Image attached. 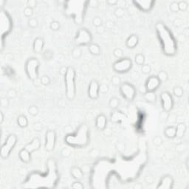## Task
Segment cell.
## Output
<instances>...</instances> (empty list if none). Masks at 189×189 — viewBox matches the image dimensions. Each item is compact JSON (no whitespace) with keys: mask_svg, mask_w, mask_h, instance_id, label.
<instances>
[{"mask_svg":"<svg viewBox=\"0 0 189 189\" xmlns=\"http://www.w3.org/2000/svg\"><path fill=\"white\" fill-rule=\"evenodd\" d=\"M155 29L164 54L168 56L175 55L177 52V44L169 28L163 22H158L155 24Z\"/></svg>","mask_w":189,"mask_h":189,"instance_id":"cell-1","label":"cell"},{"mask_svg":"<svg viewBox=\"0 0 189 189\" xmlns=\"http://www.w3.org/2000/svg\"><path fill=\"white\" fill-rule=\"evenodd\" d=\"M66 85V96L69 101H73L76 95V70L72 67H68L67 72L64 76Z\"/></svg>","mask_w":189,"mask_h":189,"instance_id":"cell-2","label":"cell"},{"mask_svg":"<svg viewBox=\"0 0 189 189\" xmlns=\"http://www.w3.org/2000/svg\"><path fill=\"white\" fill-rule=\"evenodd\" d=\"M39 61L36 58H30L25 63V72L28 78L31 81H36L38 78V68H39Z\"/></svg>","mask_w":189,"mask_h":189,"instance_id":"cell-3","label":"cell"},{"mask_svg":"<svg viewBox=\"0 0 189 189\" xmlns=\"http://www.w3.org/2000/svg\"><path fill=\"white\" fill-rule=\"evenodd\" d=\"M17 137L16 134H9L6 140H5V143L2 145L1 151H0V155H1V157L2 159L8 158L11 151H13V149L17 143Z\"/></svg>","mask_w":189,"mask_h":189,"instance_id":"cell-4","label":"cell"},{"mask_svg":"<svg viewBox=\"0 0 189 189\" xmlns=\"http://www.w3.org/2000/svg\"><path fill=\"white\" fill-rule=\"evenodd\" d=\"M92 36L86 28H80L74 38V43L77 47L89 45L92 43Z\"/></svg>","mask_w":189,"mask_h":189,"instance_id":"cell-5","label":"cell"},{"mask_svg":"<svg viewBox=\"0 0 189 189\" xmlns=\"http://www.w3.org/2000/svg\"><path fill=\"white\" fill-rule=\"evenodd\" d=\"M132 67V61L129 58H122L115 61L112 65V68L116 72L124 73L127 72Z\"/></svg>","mask_w":189,"mask_h":189,"instance_id":"cell-6","label":"cell"},{"mask_svg":"<svg viewBox=\"0 0 189 189\" xmlns=\"http://www.w3.org/2000/svg\"><path fill=\"white\" fill-rule=\"evenodd\" d=\"M120 88V92L123 97L127 101H132L136 95V89L132 84H131L128 82L122 83L120 86H119Z\"/></svg>","mask_w":189,"mask_h":189,"instance_id":"cell-7","label":"cell"},{"mask_svg":"<svg viewBox=\"0 0 189 189\" xmlns=\"http://www.w3.org/2000/svg\"><path fill=\"white\" fill-rule=\"evenodd\" d=\"M160 100H161L162 107L164 112H171L174 107V99L170 92L164 91L160 94Z\"/></svg>","mask_w":189,"mask_h":189,"instance_id":"cell-8","label":"cell"},{"mask_svg":"<svg viewBox=\"0 0 189 189\" xmlns=\"http://www.w3.org/2000/svg\"><path fill=\"white\" fill-rule=\"evenodd\" d=\"M56 143V133L53 130H48L45 135V148L47 151L50 152L55 148Z\"/></svg>","mask_w":189,"mask_h":189,"instance_id":"cell-9","label":"cell"},{"mask_svg":"<svg viewBox=\"0 0 189 189\" xmlns=\"http://www.w3.org/2000/svg\"><path fill=\"white\" fill-rule=\"evenodd\" d=\"M161 82L158 79L157 76H150L148 79L146 80V84H145V88L146 91L155 92L159 88L160 86Z\"/></svg>","mask_w":189,"mask_h":189,"instance_id":"cell-10","label":"cell"},{"mask_svg":"<svg viewBox=\"0 0 189 189\" xmlns=\"http://www.w3.org/2000/svg\"><path fill=\"white\" fill-rule=\"evenodd\" d=\"M100 84L96 80H92L90 81L88 87V95L91 99L95 100L99 96Z\"/></svg>","mask_w":189,"mask_h":189,"instance_id":"cell-11","label":"cell"},{"mask_svg":"<svg viewBox=\"0 0 189 189\" xmlns=\"http://www.w3.org/2000/svg\"><path fill=\"white\" fill-rule=\"evenodd\" d=\"M174 179L173 177L169 174H165L162 177L159 185L157 186V189H171L173 188Z\"/></svg>","mask_w":189,"mask_h":189,"instance_id":"cell-12","label":"cell"},{"mask_svg":"<svg viewBox=\"0 0 189 189\" xmlns=\"http://www.w3.org/2000/svg\"><path fill=\"white\" fill-rule=\"evenodd\" d=\"M133 4L138 7H139L141 10L144 12H148L151 10L155 5V2L151 0H142V1H133Z\"/></svg>","mask_w":189,"mask_h":189,"instance_id":"cell-13","label":"cell"},{"mask_svg":"<svg viewBox=\"0 0 189 189\" xmlns=\"http://www.w3.org/2000/svg\"><path fill=\"white\" fill-rule=\"evenodd\" d=\"M40 147H41V140L38 138H35L30 143H28L24 146V148L28 150L30 153H32L36 151H38Z\"/></svg>","mask_w":189,"mask_h":189,"instance_id":"cell-14","label":"cell"},{"mask_svg":"<svg viewBox=\"0 0 189 189\" xmlns=\"http://www.w3.org/2000/svg\"><path fill=\"white\" fill-rule=\"evenodd\" d=\"M107 125V117L103 114L98 115L95 119V126L98 130L103 131L106 129Z\"/></svg>","mask_w":189,"mask_h":189,"instance_id":"cell-15","label":"cell"},{"mask_svg":"<svg viewBox=\"0 0 189 189\" xmlns=\"http://www.w3.org/2000/svg\"><path fill=\"white\" fill-rule=\"evenodd\" d=\"M45 46V41L41 37H37L33 41V48L36 53H41Z\"/></svg>","mask_w":189,"mask_h":189,"instance_id":"cell-16","label":"cell"},{"mask_svg":"<svg viewBox=\"0 0 189 189\" xmlns=\"http://www.w3.org/2000/svg\"><path fill=\"white\" fill-rule=\"evenodd\" d=\"M139 42V38L138 36L135 34H132L129 36L126 41V45L128 48L132 49L134 48Z\"/></svg>","mask_w":189,"mask_h":189,"instance_id":"cell-17","label":"cell"},{"mask_svg":"<svg viewBox=\"0 0 189 189\" xmlns=\"http://www.w3.org/2000/svg\"><path fill=\"white\" fill-rule=\"evenodd\" d=\"M70 174L72 178L76 180H81L83 179V177H84V173H83L82 169L78 166L72 167V169H70Z\"/></svg>","mask_w":189,"mask_h":189,"instance_id":"cell-18","label":"cell"},{"mask_svg":"<svg viewBox=\"0 0 189 189\" xmlns=\"http://www.w3.org/2000/svg\"><path fill=\"white\" fill-rule=\"evenodd\" d=\"M19 157L22 160V162L24 163H28L31 160V153H30L28 150L24 148L19 151Z\"/></svg>","mask_w":189,"mask_h":189,"instance_id":"cell-19","label":"cell"},{"mask_svg":"<svg viewBox=\"0 0 189 189\" xmlns=\"http://www.w3.org/2000/svg\"><path fill=\"white\" fill-rule=\"evenodd\" d=\"M176 137L177 138H182L185 135L187 130V126L184 123H180L176 126Z\"/></svg>","mask_w":189,"mask_h":189,"instance_id":"cell-20","label":"cell"},{"mask_svg":"<svg viewBox=\"0 0 189 189\" xmlns=\"http://www.w3.org/2000/svg\"><path fill=\"white\" fill-rule=\"evenodd\" d=\"M164 134L169 139H173L176 137V128L173 126H169L164 130Z\"/></svg>","mask_w":189,"mask_h":189,"instance_id":"cell-21","label":"cell"},{"mask_svg":"<svg viewBox=\"0 0 189 189\" xmlns=\"http://www.w3.org/2000/svg\"><path fill=\"white\" fill-rule=\"evenodd\" d=\"M88 50L93 55H99L101 54V47L99 45L92 42L88 45Z\"/></svg>","mask_w":189,"mask_h":189,"instance_id":"cell-22","label":"cell"},{"mask_svg":"<svg viewBox=\"0 0 189 189\" xmlns=\"http://www.w3.org/2000/svg\"><path fill=\"white\" fill-rule=\"evenodd\" d=\"M143 98L148 103H155L157 101V95L155 92L146 91L143 94Z\"/></svg>","mask_w":189,"mask_h":189,"instance_id":"cell-23","label":"cell"},{"mask_svg":"<svg viewBox=\"0 0 189 189\" xmlns=\"http://www.w3.org/2000/svg\"><path fill=\"white\" fill-rule=\"evenodd\" d=\"M126 117L124 114H123L121 112H117V111H115L111 115V120L113 122H120L121 120H124Z\"/></svg>","mask_w":189,"mask_h":189,"instance_id":"cell-24","label":"cell"},{"mask_svg":"<svg viewBox=\"0 0 189 189\" xmlns=\"http://www.w3.org/2000/svg\"><path fill=\"white\" fill-rule=\"evenodd\" d=\"M17 124L19 127L26 128L28 126V119L27 118L25 115H20L17 117Z\"/></svg>","mask_w":189,"mask_h":189,"instance_id":"cell-25","label":"cell"},{"mask_svg":"<svg viewBox=\"0 0 189 189\" xmlns=\"http://www.w3.org/2000/svg\"><path fill=\"white\" fill-rule=\"evenodd\" d=\"M119 105H120V100L116 97H113L110 99L109 103V106L112 110H116L118 108Z\"/></svg>","mask_w":189,"mask_h":189,"instance_id":"cell-26","label":"cell"},{"mask_svg":"<svg viewBox=\"0 0 189 189\" xmlns=\"http://www.w3.org/2000/svg\"><path fill=\"white\" fill-rule=\"evenodd\" d=\"M145 61H146V59H145L144 55L142 53L137 54L134 57V61L138 65L142 66L143 64H144Z\"/></svg>","mask_w":189,"mask_h":189,"instance_id":"cell-27","label":"cell"},{"mask_svg":"<svg viewBox=\"0 0 189 189\" xmlns=\"http://www.w3.org/2000/svg\"><path fill=\"white\" fill-rule=\"evenodd\" d=\"M72 55L75 59H80L82 55V50L80 48V47H76L72 50Z\"/></svg>","mask_w":189,"mask_h":189,"instance_id":"cell-28","label":"cell"},{"mask_svg":"<svg viewBox=\"0 0 189 189\" xmlns=\"http://www.w3.org/2000/svg\"><path fill=\"white\" fill-rule=\"evenodd\" d=\"M157 77L158 78V79L160 80V81L161 83H164L165 81H167L168 78H169V76H168V73H167L165 71L161 70L158 72V74L157 76Z\"/></svg>","mask_w":189,"mask_h":189,"instance_id":"cell-29","label":"cell"},{"mask_svg":"<svg viewBox=\"0 0 189 189\" xmlns=\"http://www.w3.org/2000/svg\"><path fill=\"white\" fill-rule=\"evenodd\" d=\"M173 94L175 95L177 98H181L184 94V90L181 86H177L174 88L173 90Z\"/></svg>","mask_w":189,"mask_h":189,"instance_id":"cell-30","label":"cell"},{"mask_svg":"<svg viewBox=\"0 0 189 189\" xmlns=\"http://www.w3.org/2000/svg\"><path fill=\"white\" fill-rule=\"evenodd\" d=\"M114 14L117 18H122L125 15V10L122 7H117L114 11Z\"/></svg>","mask_w":189,"mask_h":189,"instance_id":"cell-31","label":"cell"},{"mask_svg":"<svg viewBox=\"0 0 189 189\" xmlns=\"http://www.w3.org/2000/svg\"><path fill=\"white\" fill-rule=\"evenodd\" d=\"M38 112H39V109H38V107H36L35 105L30 106L28 108V113L32 116H36L38 114Z\"/></svg>","mask_w":189,"mask_h":189,"instance_id":"cell-32","label":"cell"},{"mask_svg":"<svg viewBox=\"0 0 189 189\" xmlns=\"http://www.w3.org/2000/svg\"><path fill=\"white\" fill-rule=\"evenodd\" d=\"M140 70L142 72V73H143L144 75H148L149 74L151 71V67L149 64H144L141 66Z\"/></svg>","mask_w":189,"mask_h":189,"instance_id":"cell-33","label":"cell"},{"mask_svg":"<svg viewBox=\"0 0 189 189\" xmlns=\"http://www.w3.org/2000/svg\"><path fill=\"white\" fill-rule=\"evenodd\" d=\"M28 25H29L30 28H33V29L37 28L38 26V20H37V19L33 17L29 19V21H28Z\"/></svg>","mask_w":189,"mask_h":189,"instance_id":"cell-34","label":"cell"},{"mask_svg":"<svg viewBox=\"0 0 189 189\" xmlns=\"http://www.w3.org/2000/svg\"><path fill=\"white\" fill-rule=\"evenodd\" d=\"M113 55L114 56H115V58H117V59H122V58H124V51H123L122 49L116 48L114 50Z\"/></svg>","mask_w":189,"mask_h":189,"instance_id":"cell-35","label":"cell"},{"mask_svg":"<svg viewBox=\"0 0 189 189\" xmlns=\"http://www.w3.org/2000/svg\"><path fill=\"white\" fill-rule=\"evenodd\" d=\"M50 29L52 30H53V31L59 30L60 29V28H61L60 22H58V21H55V20L53 21V22L50 23Z\"/></svg>","mask_w":189,"mask_h":189,"instance_id":"cell-36","label":"cell"},{"mask_svg":"<svg viewBox=\"0 0 189 189\" xmlns=\"http://www.w3.org/2000/svg\"><path fill=\"white\" fill-rule=\"evenodd\" d=\"M24 15L26 17L29 18V19H30V18H32V16H33V9L32 8V7H26L24 9Z\"/></svg>","mask_w":189,"mask_h":189,"instance_id":"cell-37","label":"cell"},{"mask_svg":"<svg viewBox=\"0 0 189 189\" xmlns=\"http://www.w3.org/2000/svg\"><path fill=\"white\" fill-rule=\"evenodd\" d=\"M40 82L44 86H47L50 84L51 80H50V78L48 76H41V78H40Z\"/></svg>","mask_w":189,"mask_h":189,"instance_id":"cell-38","label":"cell"},{"mask_svg":"<svg viewBox=\"0 0 189 189\" xmlns=\"http://www.w3.org/2000/svg\"><path fill=\"white\" fill-rule=\"evenodd\" d=\"M111 82H112V84L115 86H120V84H122V81H121L120 78L118 77V76H115L112 78V79H111Z\"/></svg>","mask_w":189,"mask_h":189,"instance_id":"cell-39","label":"cell"},{"mask_svg":"<svg viewBox=\"0 0 189 189\" xmlns=\"http://www.w3.org/2000/svg\"><path fill=\"white\" fill-rule=\"evenodd\" d=\"M177 3H178L179 10H180V11H183V12H184V11H186L188 9V3L186 1H180V2H178Z\"/></svg>","mask_w":189,"mask_h":189,"instance_id":"cell-40","label":"cell"},{"mask_svg":"<svg viewBox=\"0 0 189 189\" xmlns=\"http://www.w3.org/2000/svg\"><path fill=\"white\" fill-rule=\"evenodd\" d=\"M92 24L95 27L98 28V27L103 25V22H102V19L99 16H95L92 19Z\"/></svg>","mask_w":189,"mask_h":189,"instance_id":"cell-41","label":"cell"},{"mask_svg":"<svg viewBox=\"0 0 189 189\" xmlns=\"http://www.w3.org/2000/svg\"><path fill=\"white\" fill-rule=\"evenodd\" d=\"M71 155V150L69 148H63L61 151V155L64 158H67V157H69Z\"/></svg>","mask_w":189,"mask_h":189,"instance_id":"cell-42","label":"cell"},{"mask_svg":"<svg viewBox=\"0 0 189 189\" xmlns=\"http://www.w3.org/2000/svg\"><path fill=\"white\" fill-rule=\"evenodd\" d=\"M72 188L73 189H83L84 188V185L80 182L79 180H76V182H74L71 186Z\"/></svg>","mask_w":189,"mask_h":189,"instance_id":"cell-43","label":"cell"},{"mask_svg":"<svg viewBox=\"0 0 189 189\" xmlns=\"http://www.w3.org/2000/svg\"><path fill=\"white\" fill-rule=\"evenodd\" d=\"M17 95V92L14 89H10L7 92V97L9 98H14Z\"/></svg>","mask_w":189,"mask_h":189,"instance_id":"cell-44","label":"cell"},{"mask_svg":"<svg viewBox=\"0 0 189 189\" xmlns=\"http://www.w3.org/2000/svg\"><path fill=\"white\" fill-rule=\"evenodd\" d=\"M163 143V139L160 138V136H155L153 138V144L156 146H161Z\"/></svg>","mask_w":189,"mask_h":189,"instance_id":"cell-45","label":"cell"},{"mask_svg":"<svg viewBox=\"0 0 189 189\" xmlns=\"http://www.w3.org/2000/svg\"><path fill=\"white\" fill-rule=\"evenodd\" d=\"M170 10L174 13H177L179 11V7H178V3H177V2H173L171 3Z\"/></svg>","mask_w":189,"mask_h":189,"instance_id":"cell-46","label":"cell"},{"mask_svg":"<svg viewBox=\"0 0 189 189\" xmlns=\"http://www.w3.org/2000/svg\"><path fill=\"white\" fill-rule=\"evenodd\" d=\"M43 56L46 60H50L53 57V53L50 50H47L45 52Z\"/></svg>","mask_w":189,"mask_h":189,"instance_id":"cell-47","label":"cell"},{"mask_svg":"<svg viewBox=\"0 0 189 189\" xmlns=\"http://www.w3.org/2000/svg\"><path fill=\"white\" fill-rule=\"evenodd\" d=\"M0 103H1V106L4 107H7L9 105V101L6 97L5 98H1V101H0Z\"/></svg>","mask_w":189,"mask_h":189,"instance_id":"cell-48","label":"cell"},{"mask_svg":"<svg viewBox=\"0 0 189 189\" xmlns=\"http://www.w3.org/2000/svg\"><path fill=\"white\" fill-rule=\"evenodd\" d=\"M36 5H37V2L35 0H29V1H28V6L30 7H32L33 9L36 7Z\"/></svg>","mask_w":189,"mask_h":189,"instance_id":"cell-49","label":"cell"},{"mask_svg":"<svg viewBox=\"0 0 189 189\" xmlns=\"http://www.w3.org/2000/svg\"><path fill=\"white\" fill-rule=\"evenodd\" d=\"M67 69H68V67H60V69H59V73H60L61 76H64L66 75V73H67Z\"/></svg>","mask_w":189,"mask_h":189,"instance_id":"cell-50","label":"cell"},{"mask_svg":"<svg viewBox=\"0 0 189 189\" xmlns=\"http://www.w3.org/2000/svg\"><path fill=\"white\" fill-rule=\"evenodd\" d=\"M108 91V86L106 84H102L100 85V92H101L105 93Z\"/></svg>","mask_w":189,"mask_h":189,"instance_id":"cell-51","label":"cell"},{"mask_svg":"<svg viewBox=\"0 0 189 189\" xmlns=\"http://www.w3.org/2000/svg\"><path fill=\"white\" fill-rule=\"evenodd\" d=\"M104 31H105V28L103 25L97 28V33H98V34H101V33H103Z\"/></svg>","mask_w":189,"mask_h":189,"instance_id":"cell-52","label":"cell"},{"mask_svg":"<svg viewBox=\"0 0 189 189\" xmlns=\"http://www.w3.org/2000/svg\"><path fill=\"white\" fill-rule=\"evenodd\" d=\"M107 3L109 5H117V0H107Z\"/></svg>","mask_w":189,"mask_h":189,"instance_id":"cell-53","label":"cell"},{"mask_svg":"<svg viewBox=\"0 0 189 189\" xmlns=\"http://www.w3.org/2000/svg\"><path fill=\"white\" fill-rule=\"evenodd\" d=\"M113 22H112V21H108L107 22V24H106V27H107V28H112V27H113Z\"/></svg>","mask_w":189,"mask_h":189,"instance_id":"cell-54","label":"cell"},{"mask_svg":"<svg viewBox=\"0 0 189 189\" xmlns=\"http://www.w3.org/2000/svg\"><path fill=\"white\" fill-rule=\"evenodd\" d=\"M4 120H5V116H4L3 112H0V123L2 124L4 122Z\"/></svg>","mask_w":189,"mask_h":189,"instance_id":"cell-55","label":"cell"},{"mask_svg":"<svg viewBox=\"0 0 189 189\" xmlns=\"http://www.w3.org/2000/svg\"><path fill=\"white\" fill-rule=\"evenodd\" d=\"M186 166H187V168H188V160H186Z\"/></svg>","mask_w":189,"mask_h":189,"instance_id":"cell-56","label":"cell"}]
</instances>
